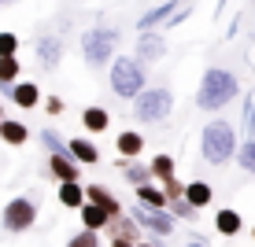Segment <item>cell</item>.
Wrapping results in <instances>:
<instances>
[{
    "label": "cell",
    "instance_id": "cell-24",
    "mask_svg": "<svg viewBox=\"0 0 255 247\" xmlns=\"http://www.w3.org/2000/svg\"><path fill=\"white\" fill-rule=\"evenodd\" d=\"M237 163H241V170H244V173H255V137H252V140H244V144L237 148Z\"/></svg>",
    "mask_w": 255,
    "mask_h": 247
},
{
    "label": "cell",
    "instance_id": "cell-32",
    "mask_svg": "<svg viewBox=\"0 0 255 247\" xmlns=\"http://www.w3.org/2000/svg\"><path fill=\"white\" fill-rule=\"evenodd\" d=\"M244 129H248V140H252V133H255V100L248 103V111H244Z\"/></svg>",
    "mask_w": 255,
    "mask_h": 247
},
{
    "label": "cell",
    "instance_id": "cell-6",
    "mask_svg": "<svg viewBox=\"0 0 255 247\" xmlns=\"http://www.w3.org/2000/svg\"><path fill=\"white\" fill-rule=\"evenodd\" d=\"M33 222H37V199H30V196L7 199L4 214H0V225H4V233H30Z\"/></svg>",
    "mask_w": 255,
    "mask_h": 247
},
{
    "label": "cell",
    "instance_id": "cell-38",
    "mask_svg": "<svg viewBox=\"0 0 255 247\" xmlns=\"http://www.w3.org/2000/svg\"><path fill=\"white\" fill-rule=\"evenodd\" d=\"M0 118H4V107H0Z\"/></svg>",
    "mask_w": 255,
    "mask_h": 247
},
{
    "label": "cell",
    "instance_id": "cell-37",
    "mask_svg": "<svg viewBox=\"0 0 255 247\" xmlns=\"http://www.w3.org/2000/svg\"><path fill=\"white\" fill-rule=\"evenodd\" d=\"M4 4H11V0H0V7H4Z\"/></svg>",
    "mask_w": 255,
    "mask_h": 247
},
{
    "label": "cell",
    "instance_id": "cell-20",
    "mask_svg": "<svg viewBox=\"0 0 255 247\" xmlns=\"http://www.w3.org/2000/svg\"><path fill=\"white\" fill-rule=\"evenodd\" d=\"M215 229H218L222 236H237V233L244 229V222H241V214H237L233 207H222V210L215 214Z\"/></svg>",
    "mask_w": 255,
    "mask_h": 247
},
{
    "label": "cell",
    "instance_id": "cell-5",
    "mask_svg": "<svg viewBox=\"0 0 255 247\" xmlns=\"http://www.w3.org/2000/svg\"><path fill=\"white\" fill-rule=\"evenodd\" d=\"M170 111H174V92L170 89H144L133 103L137 122H163Z\"/></svg>",
    "mask_w": 255,
    "mask_h": 247
},
{
    "label": "cell",
    "instance_id": "cell-22",
    "mask_svg": "<svg viewBox=\"0 0 255 247\" xmlns=\"http://www.w3.org/2000/svg\"><path fill=\"white\" fill-rule=\"evenodd\" d=\"M111 218L104 214L100 207H93V203H85L82 207V229H89V233H100V229H108Z\"/></svg>",
    "mask_w": 255,
    "mask_h": 247
},
{
    "label": "cell",
    "instance_id": "cell-36",
    "mask_svg": "<svg viewBox=\"0 0 255 247\" xmlns=\"http://www.w3.org/2000/svg\"><path fill=\"white\" fill-rule=\"evenodd\" d=\"M137 247H155V244H148V240H140V244H137Z\"/></svg>",
    "mask_w": 255,
    "mask_h": 247
},
{
    "label": "cell",
    "instance_id": "cell-27",
    "mask_svg": "<svg viewBox=\"0 0 255 247\" xmlns=\"http://www.w3.org/2000/svg\"><path fill=\"white\" fill-rule=\"evenodd\" d=\"M7 56H19V37L11 30H0V59H7Z\"/></svg>",
    "mask_w": 255,
    "mask_h": 247
},
{
    "label": "cell",
    "instance_id": "cell-19",
    "mask_svg": "<svg viewBox=\"0 0 255 247\" xmlns=\"http://www.w3.org/2000/svg\"><path fill=\"white\" fill-rule=\"evenodd\" d=\"M82 129H89V133H104V129H111V114L104 107H85L82 111Z\"/></svg>",
    "mask_w": 255,
    "mask_h": 247
},
{
    "label": "cell",
    "instance_id": "cell-14",
    "mask_svg": "<svg viewBox=\"0 0 255 247\" xmlns=\"http://www.w3.org/2000/svg\"><path fill=\"white\" fill-rule=\"evenodd\" d=\"M211 199H215V188H211L207 181H189L185 184V203H189L192 210H204Z\"/></svg>",
    "mask_w": 255,
    "mask_h": 247
},
{
    "label": "cell",
    "instance_id": "cell-29",
    "mask_svg": "<svg viewBox=\"0 0 255 247\" xmlns=\"http://www.w3.org/2000/svg\"><path fill=\"white\" fill-rule=\"evenodd\" d=\"M163 196H166V203H178V199H185V184H181L178 177L163 181Z\"/></svg>",
    "mask_w": 255,
    "mask_h": 247
},
{
    "label": "cell",
    "instance_id": "cell-17",
    "mask_svg": "<svg viewBox=\"0 0 255 247\" xmlns=\"http://www.w3.org/2000/svg\"><path fill=\"white\" fill-rule=\"evenodd\" d=\"M115 148H119V155H122V159H137V155H140V148H144V137H140V129H126V133H119Z\"/></svg>",
    "mask_w": 255,
    "mask_h": 247
},
{
    "label": "cell",
    "instance_id": "cell-7",
    "mask_svg": "<svg viewBox=\"0 0 255 247\" xmlns=\"http://www.w3.org/2000/svg\"><path fill=\"white\" fill-rule=\"evenodd\" d=\"M129 218H133V225L140 229H148L152 236H170L174 233V218H170V210H152V207H137L129 210Z\"/></svg>",
    "mask_w": 255,
    "mask_h": 247
},
{
    "label": "cell",
    "instance_id": "cell-9",
    "mask_svg": "<svg viewBox=\"0 0 255 247\" xmlns=\"http://www.w3.org/2000/svg\"><path fill=\"white\" fill-rule=\"evenodd\" d=\"M85 203H93V207H100L104 214L111 218V222H115V218H122V203L111 196L108 188H104V184H85Z\"/></svg>",
    "mask_w": 255,
    "mask_h": 247
},
{
    "label": "cell",
    "instance_id": "cell-13",
    "mask_svg": "<svg viewBox=\"0 0 255 247\" xmlns=\"http://www.w3.org/2000/svg\"><path fill=\"white\" fill-rule=\"evenodd\" d=\"M178 4H181V0H166V4L152 7V11H144V15H140V22H137V30H140V33H152L159 22L170 19V11H178Z\"/></svg>",
    "mask_w": 255,
    "mask_h": 247
},
{
    "label": "cell",
    "instance_id": "cell-21",
    "mask_svg": "<svg viewBox=\"0 0 255 247\" xmlns=\"http://www.w3.org/2000/svg\"><path fill=\"white\" fill-rule=\"evenodd\" d=\"M137 192V203L140 207H152V210H166L170 203H166V196H163V188H152V184H140V188H133Z\"/></svg>",
    "mask_w": 255,
    "mask_h": 247
},
{
    "label": "cell",
    "instance_id": "cell-10",
    "mask_svg": "<svg viewBox=\"0 0 255 247\" xmlns=\"http://www.w3.org/2000/svg\"><path fill=\"white\" fill-rule=\"evenodd\" d=\"M67 155L74 159L78 166H96V163H100V148H96L89 137H74V140H67Z\"/></svg>",
    "mask_w": 255,
    "mask_h": 247
},
{
    "label": "cell",
    "instance_id": "cell-3",
    "mask_svg": "<svg viewBox=\"0 0 255 247\" xmlns=\"http://www.w3.org/2000/svg\"><path fill=\"white\" fill-rule=\"evenodd\" d=\"M119 48V30L115 26H93L82 33V56L89 67H108Z\"/></svg>",
    "mask_w": 255,
    "mask_h": 247
},
{
    "label": "cell",
    "instance_id": "cell-18",
    "mask_svg": "<svg viewBox=\"0 0 255 247\" xmlns=\"http://www.w3.org/2000/svg\"><path fill=\"white\" fill-rule=\"evenodd\" d=\"M59 203H63L67 210H82V207H85V184H82V181L59 184Z\"/></svg>",
    "mask_w": 255,
    "mask_h": 247
},
{
    "label": "cell",
    "instance_id": "cell-11",
    "mask_svg": "<svg viewBox=\"0 0 255 247\" xmlns=\"http://www.w3.org/2000/svg\"><path fill=\"white\" fill-rule=\"evenodd\" d=\"M48 173H52L59 184H70V181L82 177V166H78L70 155H52V159H48Z\"/></svg>",
    "mask_w": 255,
    "mask_h": 247
},
{
    "label": "cell",
    "instance_id": "cell-25",
    "mask_svg": "<svg viewBox=\"0 0 255 247\" xmlns=\"http://www.w3.org/2000/svg\"><path fill=\"white\" fill-rule=\"evenodd\" d=\"M148 170H152V177H159V181H170V177H174V159H170V155H155Z\"/></svg>",
    "mask_w": 255,
    "mask_h": 247
},
{
    "label": "cell",
    "instance_id": "cell-39",
    "mask_svg": "<svg viewBox=\"0 0 255 247\" xmlns=\"http://www.w3.org/2000/svg\"><path fill=\"white\" fill-rule=\"evenodd\" d=\"M252 236H255V229H252Z\"/></svg>",
    "mask_w": 255,
    "mask_h": 247
},
{
    "label": "cell",
    "instance_id": "cell-35",
    "mask_svg": "<svg viewBox=\"0 0 255 247\" xmlns=\"http://www.w3.org/2000/svg\"><path fill=\"white\" fill-rule=\"evenodd\" d=\"M185 247H207V240H189Z\"/></svg>",
    "mask_w": 255,
    "mask_h": 247
},
{
    "label": "cell",
    "instance_id": "cell-31",
    "mask_svg": "<svg viewBox=\"0 0 255 247\" xmlns=\"http://www.w3.org/2000/svg\"><path fill=\"white\" fill-rule=\"evenodd\" d=\"M174 214H178V218H189V222H192V218H196L200 210H192L185 199H178V203H170V218H174Z\"/></svg>",
    "mask_w": 255,
    "mask_h": 247
},
{
    "label": "cell",
    "instance_id": "cell-4",
    "mask_svg": "<svg viewBox=\"0 0 255 247\" xmlns=\"http://www.w3.org/2000/svg\"><path fill=\"white\" fill-rule=\"evenodd\" d=\"M111 89L122 100H137L144 92V67L137 63L133 56H119L111 59Z\"/></svg>",
    "mask_w": 255,
    "mask_h": 247
},
{
    "label": "cell",
    "instance_id": "cell-28",
    "mask_svg": "<svg viewBox=\"0 0 255 247\" xmlns=\"http://www.w3.org/2000/svg\"><path fill=\"white\" fill-rule=\"evenodd\" d=\"M67 247H100V236L89 233V229H82V233H74L67 240Z\"/></svg>",
    "mask_w": 255,
    "mask_h": 247
},
{
    "label": "cell",
    "instance_id": "cell-33",
    "mask_svg": "<svg viewBox=\"0 0 255 247\" xmlns=\"http://www.w3.org/2000/svg\"><path fill=\"white\" fill-rule=\"evenodd\" d=\"M45 111H48V114H63V100H59V96H48V100H45Z\"/></svg>",
    "mask_w": 255,
    "mask_h": 247
},
{
    "label": "cell",
    "instance_id": "cell-16",
    "mask_svg": "<svg viewBox=\"0 0 255 247\" xmlns=\"http://www.w3.org/2000/svg\"><path fill=\"white\" fill-rule=\"evenodd\" d=\"M11 103H19V107H37L41 103V89L33 82H15L11 85Z\"/></svg>",
    "mask_w": 255,
    "mask_h": 247
},
{
    "label": "cell",
    "instance_id": "cell-12",
    "mask_svg": "<svg viewBox=\"0 0 255 247\" xmlns=\"http://www.w3.org/2000/svg\"><path fill=\"white\" fill-rule=\"evenodd\" d=\"M33 48H37V63L45 70H56L59 59H63V41H59V37H41Z\"/></svg>",
    "mask_w": 255,
    "mask_h": 247
},
{
    "label": "cell",
    "instance_id": "cell-30",
    "mask_svg": "<svg viewBox=\"0 0 255 247\" xmlns=\"http://www.w3.org/2000/svg\"><path fill=\"white\" fill-rule=\"evenodd\" d=\"M126 177H129L133 188H140V184L152 181V170H148V166H126Z\"/></svg>",
    "mask_w": 255,
    "mask_h": 247
},
{
    "label": "cell",
    "instance_id": "cell-26",
    "mask_svg": "<svg viewBox=\"0 0 255 247\" xmlns=\"http://www.w3.org/2000/svg\"><path fill=\"white\" fill-rule=\"evenodd\" d=\"M41 144H45L52 155H67V140H59L56 129H45V133H41Z\"/></svg>",
    "mask_w": 255,
    "mask_h": 247
},
{
    "label": "cell",
    "instance_id": "cell-1",
    "mask_svg": "<svg viewBox=\"0 0 255 247\" xmlns=\"http://www.w3.org/2000/svg\"><path fill=\"white\" fill-rule=\"evenodd\" d=\"M237 92H241V85H237V78L230 74V70L211 67V70H204V78H200L196 107H200V111H222Z\"/></svg>",
    "mask_w": 255,
    "mask_h": 247
},
{
    "label": "cell",
    "instance_id": "cell-8",
    "mask_svg": "<svg viewBox=\"0 0 255 247\" xmlns=\"http://www.w3.org/2000/svg\"><path fill=\"white\" fill-rule=\"evenodd\" d=\"M166 56V37H163V33H140V41H137V63L140 67H144V63H159V59Z\"/></svg>",
    "mask_w": 255,
    "mask_h": 247
},
{
    "label": "cell",
    "instance_id": "cell-23",
    "mask_svg": "<svg viewBox=\"0 0 255 247\" xmlns=\"http://www.w3.org/2000/svg\"><path fill=\"white\" fill-rule=\"evenodd\" d=\"M19 74H22V63H19V56H7V59H0V85H15L19 82Z\"/></svg>",
    "mask_w": 255,
    "mask_h": 247
},
{
    "label": "cell",
    "instance_id": "cell-15",
    "mask_svg": "<svg viewBox=\"0 0 255 247\" xmlns=\"http://www.w3.org/2000/svg\"><path fill=\"white\" fill-rule=\"evenodd\" d=\"M0 140L11 144V148H19V144L30 140V129H26L22 122H15V118H0Z\"/></svg>",
    "mask_w": 255,
    "mask_h": 247
},
{
    "label": "cell",
    "instance_id": "cell-2",
    "mask_svg": "<svg viewBox=\"0 0 255 247\" xmlns=\"http://www.w3.org/2000/svg\"><path fill=\"white\" fill-rule=\"evenodd\" d=\"M237 129L230 126V122L215 118L211 126H204V133H200V155H204V163L211 166H222L230 163V159H237Z\"/></svg>",
    "mask_w": 255,
    "mask_h": 247
},
{
    "label": "cell",
    "instance_id": "cell-34",
    "mask_svg": "<svg viewBox=\"0 0 255 247\" xmlns=\"http://www.w3.org/2000/svg\"><path fill=\"white\" fill-rule=\"evenodd\" d=\"M111 247H137V244L126 240V236H115V240H111Z\"/></svg>",
    "mask_w": 255,
    "mask_h": 247
}]
</instances>
